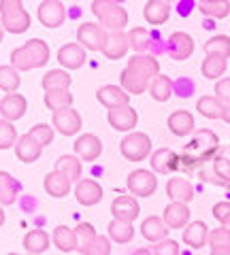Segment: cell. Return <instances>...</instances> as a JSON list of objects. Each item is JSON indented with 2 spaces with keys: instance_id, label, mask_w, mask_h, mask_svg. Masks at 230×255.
I'll return each mask as SVG.
<instances>
[{
  "instance_id": "cell-36",
  "label": "cell",
  "mask_w": 230,
  "mask_h": 255,
  "mask_svg": "<svg viewBox=\"0 0 230 255\" xmlns=\"http://www.w3.org/2000/svg\"><path fill=\"white\" fill-rule=\"evenodd\" d=\"M107 230H109V238H111V241H115V243H120V245L130 243L132 238H134L132 223H126V221H120V219H111Z\"/></svg>"
},
{
  "instance_id": "cell-45",
  "label": "cell",
  "mask_w": 230,
  "mask_h": 255,
  "mask_svg": "<svg viewBox=\"0 0 230 255\" xmlns=\"http://www.w3.org/2000/svg\"><path fill=\"white\" fill-rule=\"evenodd\" d=\"M28 134H30V136H32L41 147L51 145V140H53V128H51L49 124H36L34 128H30Z\"/></svg>"
},
{
  "instance_id": "cell-26",
  "label": "cell",
  "mask_w": 230,
  "mask_h": 255,
  "mask_svg": "<svg viewBox=\"0 0 230 255\" xmlns=\"http://www.w3.org/2000/svg\"><path fill=\"white\" fill-rule=\"evenodd\" d=\"M166 126L175 136H188L194 130V115L190 111H175L166 119Z\"/></svg>"
},
{
  "instance_id": "cell-37",
  "label": "cell",
  "mask_w": 230,
  "mask_h": 255,
  "mask_svg": "<svg viewBox=\"0 0 230 255\" xmlns=\"http://www.w3.org/2000/svg\"><path fill=\"white\" fill-rule=\"evenodd\" d=\"M198 11L211 19H224L230 13V2L226 0H203V2H198Z\"/></svg>"
},
{
  "instance_id": "cell-6",
  "label": "cell",
  "mask_w": 230,
  "mask_h": 255,
  "mask_svg": "<svg viewBox=\"0 0 230 255\" xmlns=\"http://www.w3.org/2000/svg\"><path fill=\"white\" fill-rule=\"evenodd\" d=\"M120 151L128 162H143L152 155V138L145 132H130L120 142Z\"/></svg>"
},
{
  "instance_id": "cell-44",
  "label": "cell",
  "mask_w": 230,
  "mask_h": 255,
  "mask_svg": "<svg viewBox=\"0 0 230 255\" xmlns=\"http://www.w3.org/2000/svg\"><path fill=\"white\" fill-rule=\"evenodd\" d=\"M79 253L81 255H111V238L98 234L88 247H83Z\"/></svg>"
},
{
  "instance_id": "cell-7",
  "label": "cell",
  "mask_w": 230,
  "mask_h": 255,
  "mask_svg": "<svg viewBox=\"0 0 230 255\" xmlns=\"http://www.w3.org/2000/svg\"><path fill=\"white\" fill-rule=\"evenodd\" d=\"M107 34L109 32L94 21H83L77 28V43L88 51H102V47L107 43Z\"/></svg>"
},
{
  "instance_id": "cell-35",
  "label": "cell",
  "mask_w": 230,
  "mask_h": 255,
  "mask_svg": "<svg viewBox=\"0 0 230 255\" xmlns=\"http://www.w3.org/2000/svg\"><path fill=\"white\" fill-rule=\"evenodd\" d=\"M73 105V94L68 90H51V92H45V107L58 113V111H64L70 109Z\"/></svg>"
},
{
  "instance_id": "cell-50",
  "label": "cell",
  "mask_w": 230,
  "mask_h": 255,
  "mask_svg": "<svg viewBox=\"0 0 230 255\" xmlns=\"http://www.w3.org/2000/svg\"><path fill=\"white\" fill-rule=\"evenodd\" d=\"M216 98L224 107H230V79H220L216 83Z\"/></svg>"
},
{
  "instance_id": "cell-48",
  "label": "cell",
  "mask_w": 230,
  "mask_h": 255,
  "mask_svg": "<svg viewBox=\"0 0 230 255\" xmlns=\"http://www.w3.org/2000/svg\"><path fill=\"white\" fill-rule=\"evenodd\" d=\"M75 232H77V236H79V251H81L83 247H88V245L94 241V238L98 236L92 223H79V226L75 228Z\"/></svg>"
},
{
  "instance_id": "cell-16",
  "label": "cell",
  "mask_w": 230,
  "mask_h": 255,
  "mask_svg": "<svg viewBox=\"0 0 230 255\" xmlns=\"http://www.w3.org/2000/svg\"><path fill=\"white\" fill-rule=\"evenodd\" d=\"M96 98L102 107L111 109H117V107H126L130 102V94L124 90L120 85H102L100 90L96 92Z\"/></svg>"
},
{
  "instance_id": "cell-11",
  "label": "cell",
  "mask_w": 230,
  "mask_h": 255,
  "mask_svg": "<svg viewBox=\"0 0 230 255\" xmlns=\"http://www.w3.org/2000/svg\"><path fill=\"white\" fill-rule=\"evenodd\" d=\"M149 164H152V170L158 172V174H171V172L181 168V157L173 149L162 147V149H158L152 153Z\"/></svg>"
},
{
  "instance_id": "cell-15",
  "label": "cell",
  "mask_w": 230,
  "mask_h": 255,
  "mask_svg": "<svg viewBox=\"0 0 230 255\" xmlns=\"http://www.w3.org/2000/svg\"><path fill=\"white\" fill-rule=\"evenodd\" d=\"M75 153L79 159H83V162H94V159H98L102 153V142L96 134H81V136L75 140Z\"/></svg>"
},
{
  "instance_id": "cell-49",
  "label": "cell",
  "mask_w": 230,
  "mask_h": 255,
  "mask_svg": "<svg viewBox=\"0 0 230 255\" xmlns=\"http://www.w3.org/2000/svg\"><path fill=\"white\" fill-rule=\"evenodd\" d=\"M213 217L222 223V228L230 232V202H218L213 206Z\"/></svg>"
},
{
  "instance_id": "cell-19",
  "label": "cell",
  "mask_w": 230,
  "mask_h": 255,
  "mask_svg": "<svg viewBox=\"0 0 230 255\" xmlns=\"http://www.w3.org/2000/svg\"><path fill=\"white\" fill-rule=\"evenodd\" d=\"M85 49L79 43H68V45H62L58 49V62L64 66L66 70H77L85 64Z\"/></svg>"
},
{
  "instance_id": "cell-34",
  "label": "cell",
  "mask_w": 230,
  "mask_h": 255,
  "mask_svg": "<svg viewBox=\"0 0 230 255\" xmlns=\"http://www.w3.org/2000/svg\"><path fill=\"white\" fill-rule=\"evenodd\" d=\"M196 111L207 119H222L224 117L226 107L222 105L216 96H203V98L196 102Z\"/></svg>"
},
{
  "instance_id": "cell-43",
  "label": "cell",
  "mask_w": 230,
  "mask_h": 255,
  "mask_svg": "<svg viewBox=\"0 0 230 255\" xmlns=\"http://www.w3.org/2000/svg\"><path fill=\"white\" fill-rule=\"evenodd\" d=\"M17 130L11 122L0 119V149H11L13 145H17Z\"/></svg>"
},
{
  "instance_id": "cell-40",
  "label": "cell",
  "mask_w": 230,
  "mask_h": 255,
  "mask_svg": "<svg viewBox=\"0 0 230 255\" xmlns=\"http://www.w3.org/2000/svg\"><path fill=\"white\" fill-rule=\"evenodd\" d=\"M205 53L207 55H220V58H230V36L226 34H218L211 36L207 43H205Z\"/></svg>"
},
{
  "instance_id": "cell-22",
  "label": "cell",
  "mask_w": 230,
  "mask_h": 255,
  "mask_svg": "<svg viewBox=\"0 0 230 255\" xmlns=\"http://www.w3.org/2000/svg\"><path fill=\"white\" fill-rule=\"evenodd\" d=\"M166 196L171 198V202H190L194 198V187L192 183L184 177H173L166 183Z\"/></svg>"
},
{
  "instance_id": "cell-32",
  "label": "cell",
  "mask_w": 230,
  "mask_h": 255,
  "mask_svg": "<svg viewBox=\"0 0 230 255\" xmlns=\"http://www.w3.org/2000/svg\"><path fill=\"white\" fill-rule=\"evenodd\" d=\"M55 170L62 172L64 177H68L70 181H81V159H79L77 155H62L58 157V162H55Z\"/></svg>"
},
{
  "instance_id": "cell-55",
  "label": "cell",
  "mask_w": 230,
  "mask_h": 255,
  "mask_svg": "<svg viewBox=\"0 0 230 255\" xmlns=\"http://www.w3.org/2000/svg\"><path fill=\"white\" fill-rule=\"evenodd\" d=\"M4 223V211H2V206H0V226Z\"/></svg>"
},
{
  "instance_id": "cell-17",
  "label": "cell",
  "mask_w": 230,
  "mask_h": 255,
  "mask_svg": "<svg viewBox=\"0 0 230 255\" xmlns=\"http://www.w3.org/2000/svg\"><path fill=\"white\" fill-rule=\"evenodd\" d=\"M75 198L79 204L83 206H94L102 200V185L94 179H81L75 187Z\"/></svg>"
},
{
  "instance_id": "cell-23",
  "label": "cell",
  "mask_w": 230,
  "mask_h": 255,
  "mask_svg": "<svg viewBox=\"0 0 230 255\" xmlns=\"http://www.w3.org/2000/svg\"><path fill=\"white\" fill-rule=\"evenodd\" d=\"M184 243L192 249H201L209 243V228L205 221H192L184 228Z\"/></svg>"
},
{
  "instance_id": "cell-18",
  "label": "cell",
  "mask_w": 230,
  "mask_h": 255,
  "mask_svg": "<svg viewBox=\"0 0 230 255\" xmlns=\"http://www.w3.org/2000/svg\"><path fill=\"white\" fill-rule=\"evenodd\" d=\"M194 53V41L188 32H173L169 38V55L173 60H188Z\"/></svg>"
},
{
  "instance_id": "cell-39",
  "label": "cell",
  "mask_w": 230,
  "mask_h": 255,
  "mask_svg": "<svg viewBox=\"0 0 230 255\" xmlns=\"http://www.w3.org/2000/svg\"><path fill=\"white\" fill-rule=\"evenodd\" d=\"M149 94H152V98L158 100V102H166L171 98V94H173V81H171V77H166V75H158L152 85H149Z\"/></svg>"
},
{
  "instance_id": "cell-13",
  "label": "cell",
  "mask_w": 230,
  "mask_h": 255,
  "mask_svg": "<svg viewBox=\"0 0 230 255\" xmlns=\"http://www.w3.org/2000/svg\"><path fill=\"white\" fill-rule=\"evenodd\" d=\"M28 109V100L23 98L21 94H6L2 100H0V115L6 122H17V119L23 117Z\"/></svg>"
},
{
  "instance_id": "cell-8",
  "label": "cell",
  "mask_w": 230,
  "mask_h": 255,
  "mask_svg": "<svg viewBox=\"0 0 230 255\" xmlns=\"http://www.w3.org/2000/svg\"><path fill=\"white\" fill-rule=\"evenodd\" d=\"M126 185H128V191L132 196L137 198H149L154 196V191L158 189V179L152 170H132L128 174V181H126Z\"/></svg>"
},
{
  "instance_id": "cell-42",
  "label": "cell",
  "mask_w": 230,
  "mask_h": 255,
  "mask_svg": "<svg viewBox=\"0 0 230 255\" xmlns=\"http://www.w3.org/2000/svg\"><path fill=\"white\" fill-rule=\"evenodd\" d=\"M130 49L137 51V55H143V51L149 49V32L145 28H132L128 32Z\"/></svg>"
},
{
  "instance_id": "cell-10",
  "label": "cell",
  "mask_w": 230,
  "mask_h": 255,
  "mask_svg": "<svg viewBox=\"0 0 230 255\" xmlns=\"http://www.w3.org/2000/svg\"><path fill=\"white\" fill-rule=\"evenodd\" d=\"M109 119V126L117 132H132L139 124V113L134 111L130 105L126 107H117V109H111L107 113Z\"/></svg>"
},
{
  "instance_id": "cell-29",
  "label": "cell",
  "mask_w": 230,
  "mask_h": 255,
  "mask_svg": "<svg viewBox=\"0 0 230 255\" xmlns=\"http://www.w3.org/2000/svg\"><path fill=\"white\" fill-rule=\"evenodd\" d=\"M43 185H45V191H47L49 196H53V198H64V196H68L73 181H70L68 177H64L62 172L53 170V172H49V174L45 177Z\"/></svg>"
},
{
  "instance_id": "cell-41",
  "label": "cell",
  "mask_w": 230,
  "mask_h": 255,
  "mask_svg": "<svg viewBox=\"0 0 230 255\" xmlns=\"http://www.w3.org/2000/svg\"><path fill=\"white\" fill-rule=\"evenodd\" d=\"M19 83H21V77H19L17 68L0 66V90L6 92V94H13V92H17Z\"/></svg>"
},
{
  "instance_id": "cell-2",
  "label": "cell",
  "mask_w": 230,
  "mask_h": 255,
  "mask_svg": "<svg viewBox=\"0 0 230 255\" xmlns=\"http://www.w3.org/2000/svg\"><path fill=\"white\" fill-rule=\"evenodd\" d=\"M220 149V138L213 130H196L192 134L188 145L181 149V166L186 170H194L196 166H203L205 162H211L213 155Z\"/></svg>"
},
{
  "instance_id": "cell-20",
  "label": "cell",
  "mask_w": 230,
  "mask_h": 255,
  "mask_svg": "<svg viewBox=\"0 0 230 255\" xmlns=\"http://www.w3.org/2000/svg\"><path fill=\"white\" fill-rule=\"evenodd\" d=\"M128 49H130V41L126 32H109L107 43L102 47V55L107 60H120L128 53Z\"/></svg>"
},
{
  "instance_id": "cell-25",
  "label": "cell",
  "mask_w": 230,
  "mask_h": 255,
  "mask_svg": "<svg viewBox=\"0 0 230 255\" xmlns=\"http://www.w3.org/2000/svg\"><path fill=\"white\" fill-rule=\"evenodd\" d=\"M143 17L152 26H162L171 17V4L164 2V0H149L145 9H143Z\"/></svg>"
},
{
  "instance_id": "cell-57",
  "label": "cell",
  "mask_w": 230,
  "mask_h": 255,
  "mask_svg": "<svg viewBox=\"0 0 230 255\" xmlns=\"http://www.w3.org/2000/svg\"><path fill=\"white\" fill-rule=\"evenodd\" d=\"M6 255H19V253H6Z\"/></svg>"
},
{
  "instance_id": "cell-14",
  "label": "cell",
  "mask_w": 230,
  "mask_h": 255,
  "mask_svg": "<svg viewBox=\"0 0 230 255\" xmlns=\"http://www.w3.org/2000/svg\"><path fill=\"white\" fill-rule=\"evenodd\" d=\"M53 128L64 136H73L81 130V115L73 107L58 111V113H53Z\"/></svg>"
},
{
  "instance_id": "cell-47",
  "label": "cell",
  "mask_w": 230,
  "mask_h": 255,
  "mask_svg": "<svg viewBox=\"0 0 230 255\" xmlns=\"http://www.w3.org/2000/svg\"><path fill=\"white\" fill-rule=\"evenodd\" d=\"M213 172L218 174V181L222 185H230V159L228 157L213 159Z\"/></svg>"
},
{
  "instance_id": "cell-3",
  "label": "cell",
  "mask_w": 230,
  "mask_h": 255,
  "mask_svg": "<svg viewBox=\"0 0 230 255\" xmlns=\"http://www.w3.org/2000/svg\"><path fill=\"white\" fill-rule=\"evenodd\" d=\"M49 45L43 38H30L28 43H23L17 49H13L11 53V66L17 70H32L41 68L49 62Z\"/></svg>"
},
{
  "instance_id": "cell-4",
  "label": "cell",
  "mask_w": 230,
  "mask_h": 255,
  "mask_svg": "<svg viewBox=\"0 0 230 255\" xmlns=\"http://www.w3.org/2000/svg\"><path fill=\"white\" fill-rule=\"evenodd\" d=\"M92 13L96 15L100 26L109 28V32H124L126 23H128V11L122 4L111 2V0H94Z\"/></svg>"
},
{
  "instance_id": "cell-28",
  "label": "cell",
  "mask_w": 230,
  "mask_h": 255,
  "mask_svg": "<svg viewBox=\"0 0 230 255\" xmlns=\"http://www.w3.org/2000/svg\"><path fill=\"white\" fill-rule=\"evenodd\" d=\"M53 245L58 247L62 253H70V251H79V236L73 228L68 226H58L53 230V236H51Z\"/></svg>"
},
{
  "instance_id": "cell-30",
  "label": "cell",
  "mask_w": 230,
  "mask_h": 255,
  "mask_svg": "<svg viewBox=\"0 0 230 255\" xmlns=\"http://www.w3.org/2000/svg\"><path fill=\"white\" fill-rule=\"evenodd\" d=\"M49 234L45 230H30V232L23 236V249L28 251V255H38L49 249Z\"/></svg>"
},
{
  "instance_id": "cell-24",
  "label": "cell",
  "mask_w": 230,
  "mask_h": 255,
  "mask_svg": "<svg viewBox=\"0 0 230 255\" xmlns=\"http://www.w3.org/2000/svg\"><path fill=\"white\" fill-rule=\"evenodd\" d=\"M41 151L43 147L30 136V134H23L19 136L17 145H15V155H17L19 162H26V164H34L38 157H41Z\"/></svg>"
},
{
  "instance_id": "cell-33",
  "label": "cell",
  "mask_w": 230,
  "mask_h": 255,
  "mask_svg": "<svg viewBox=\"0 0 230 255\" xmlns=\"http://www.w3.org/2000/svg\"><path fill=\"white\" fill-rule=\"evenodd\" d=\"M70 83H73V77H70L66 70H49L45 73L41 79V85L45 92H51V90H68Z\"/></svg>"
},
{
  "instance_id": "cell-31",
  "label": "cell",
  "mask_w": 230,
  "mask_h": 255,
  "mask_svg": "<svg viewBox=\"0 0 230 255\" xmlns=\"http://www.w3.org/2000/svg\"><path fill=\"white\" fill-rule=\"evenodd\" d=\"M19 183L15 181L9 172L0 170V206H11L17 200Z\"/></svg>"
},
{
  "instance_id": "cell-52",
  "label": "cell",
  "mask_w": 230,
  "mask_h": 255,
  "mask_svg": "<svg viewBox=\"0 0 230 255\" xmlns=\"http://www.w3.org/2000/svg\"><path fill=\"white\" fill-rule=\"evenodd\" d=\"M132 255H154V253L149 251V249H137V251H134Z\"/></svg>"
},
{
  "instance_id": "cell-27",
  "label": "cell",
  "mask_w": 230,
  "mask_h": 255,
  "mask_svg": "<svg viewBox=\"0 0 230 255\" xmlns=\"http://www.w3.org/2000/svg\"><path fill=\"white\" fill-rule=\"evenodd\" d=\"M141 234H143V238H147L149 243H162V241H166V234H169V228H166V223H164V219H160V217H147V219H143V223H141Z\"/></svg>"
},
{
  "instance_id": "cell-46",
  "label": "cell",
  "mask_w": 230,
  "mask_h": 255,
  "mask_svg": "<svg viewBox=\"0 0 230 255\" xmlns=\"http://www.w3.org/2000/svg\"><path fill=\"white\" fill-rule=\"evenodd\" d=\"M209 247L211 251L216 249H228L230 251V232L224 228H216L209 232Z\"/></svg>"
},
{
  "instance_id": "cell-1",
  "label": "cell",
  "mask_w": 230,
  "mask_h": 255,
  "mask_svg": "<svg viewBox=\"0 0 230 255\" xmlns=\"http://www.w3.org/2000/svg\"><path fill=\"white\" fill-rule=\"evenodd\" d=\"M160 75V62L154 55H132L120 75V83L130 96H139L149 90L154 79Z\"/></svg>"
},
{
  "instance_id": "cell-21",
  "label": "cell",
  "mask_w": 230,
  "mask_h": 255,
  "mask_svg": "<svg viewBox=\"0 0 230 255\" xmlns=\"http://www.w3.org/2000/svg\"><path fill=\"white\" fill-rule=\"evenodd\" d=\"M164 223L169 230H184L190 223V209L186 202H171L164 209Z\"/></svg>"
},
{
  "instance_id": "cell-9",
  "label": "cell",
  "mask_w": 230,
  "mask_h": 255,
  "mask_svg": "<svg viewBox=\"0 0 230 255\" xmlns=\"http://www.w3.org/2000/svg\"><path fill=\"white\" fill-rule=\"evenodd\" d=\"M36 17L38 21L43 23L45 28H58L64 23L66 19V9H64V4L58 2V0H45V2L38 4V11H36Z\"/></svg>"
},
{
  "instance_id": "cell-56",
  "label": "cell",
  "mask_w": 230,
  "mask_h": 255,
  "mask_svg": "<svg viewBox=\"0 0 230 255\" xmlns=\"http://www.w3.org/2000/svg\"><path fill=\"white\" fill-rule=\"evenodd\" d=\"M2 38H4V28H2V23H0V43H2Z\"/></svg>"
},
{
  "instance_id": "cell-12",
  "label": "cell",
  "mask_w": 230,
  "mask_h": 255,
  "mask_svg": "<svg viewBox=\"0 0 230 255\" xmlns=\"http://www.w3.org/2000/svg\"><path fill=\"white\" fill-rule=\"evenodd\" d=\"M139 213H141V206L134 196H117L115 200L111 202V215H113V219L132 223L139 217Z\"/></svg>"
},
{
  "instance_id": "cell-38",
  "label": "cell",
  "mask_w": 230,
  "mask_h": 255,
  "mask_svg": "<svg viewBox=\"0 0 230 255\" xmlns=\"http://www.w3.org/2000/svg\"><path fill=\"white\" fill-rule=\"evenodd\" d=\"M226 68H228V60L220 58V55H207V58L203 60V66H201L205 79H220L226 73Z\"/></svg>"
},
{
  "instance_id": "cell-5",
  "label": "cell",
  "mask_w": 230,
  "mask_h": 255,
  "mask_svg": "<svg viewBox=\"0 0 230 255\" xmlns=\"http://www.w3.org/2000/svg\"><path fill=\"white\" fill-rule=\"evenodd\" d=\"M30 13L19 0H0V23L11 34H23L30 28Z\"/></svg>"
},
{
  "instance_id": "cell-51",
  "label": "cell",
  "mask_w": 230,
  "mask_h": 255,
  "mask_svg": "<svg viewBox=\"0 0 230 255\" xmlns=\"http://www.w3.org/2000/svg\"><path fill=\"white\" fill-rule=\"evenodd\" d=\"M154 255H181L179 253V245L175 241H162V243H158L154 247Z\"/></svg>"
},
{
  "instance_id": "cell-53",
  "label": "cell",
  "mask_w": 230,
  "mask_h": 255,
  "mask_svg": "<svg viewBox=\"0 0 230 255\" xmlns=\"http://www.w3.org/2000/svg\"><path fill=\"white\" fill-rule=\"evenodd\" d=\"M211 255H230L228 249H216V251H211Z\"/></svg>"
},
{
  "instance_id": "cell-54",
  "label": "cell",
  "mask_w": 230,
  "mask_h": 255,
  "mask_svg": "<svg viewBox=\"0 0 230 255\" xmlns=\"http://www.w3.org/2000/svg\"><path fill=\"white\" fill-rule=\"evenodd\" d=\"M222 119H224L226 124H230V107H226V111H224V117H222Z\"/></svg>"
}]
</instances>
